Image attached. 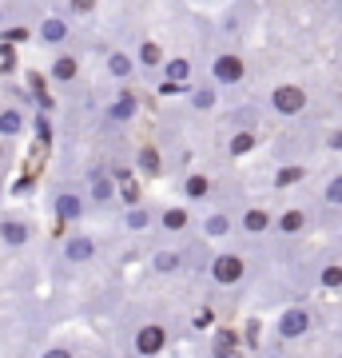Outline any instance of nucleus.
<instances>
[{
	"mask_svg": "<svg viewBox=\"0 0 342 358\" xmlns=\"http://www.w3.org/2000/svg\"><path fill=\"white\" fill-rule=\"evenodd\" d=\"M48 211L60 227H76V223H84V215L92 211V199H88L84 187H76V183H60V187L48 192Z\"/></svg>",
	"mask_w": 342,
	"mask_h": 358,
	"instance_id": "1",
	"label": "nucleus"
},
{
	"mask_svg": "<svg viewBox=\"0 0 342 358\" xmlns=\"http://www.w3.org/2000/svg\"><path fill=\"white\" fill-rule=\"evenodd\" d=\"M207 279L215 282L219 291H235L247 279V255L243 251H215L207 263Z\"/></svg>",
	"mask_w": 342,
	"mask_h": 358,
	"instance_id": "2",
	"label": "nucleus"
},
{
	"mask_svg": "<svg viewBox=\"0 0 342 358\" xmlns=\"http://www.w3.org/2000/svg\"><path fill=\"white\" fill-rule=\"evenodd\" d=\"M140 108H143V96L131 88V84H124V88L108 100V108H104V128L108 131H124L127 124L140 120Z\"/></svg>",
	"mask_w": 342,
	"mask_h": 358,
	"instance_id": "3",
	"label": "nucleus"
},
{
	"mask_svg": "<svg viewBox=\"0 0 342 358\" xmlns=\"http://www.w3.org/2000/svg\"><path fill=\"white\" fill-rule=\"evenodd\" d=\"M266 108L279 115V120H299L311 108V96H306L303 84H275L271 96H266Z\"/></svg>",
	"mask_w": 342,
	"mask_h": 358,
	"instance_id": "4",
	"label": "nucleus"
},
{
	"mask_svg": "<svg viewBox=\"0 0 342 358\" xmlns=\"http://www.w3.org/2000/svg\"><path fill=\"white\" fill-rule=\"evenodd\" d=\"M255 20H259V4L255 0H227V8L219 16V32L231 40H243L255 28Z\"/></svg>",
	"mask_w": 342,
	"mask_h": 358,
	"instance_id": "5",
	"label": "nucleus"
},
{
	"mask_svg": "<svg viewBox=\"0 0 342 358\" xmlns=\"http://www.w3.org/2000/svg\"><path fill=\"white\" fill-rule=\"evenodd\" d=\"M167 343H171V334H167L164 322H155V319H143L131 331V355L136 358H159L167 350Z\"/></svg>",
	"mask_w": 342,
	"mask_h": 358,
	"instance_id": "6",
	"label": "nucleus"
},
{
	"mask_svg": "<svg viewBox=\"0 0 342 358\" xmlns=\"http://www.w3.org/2000/svg\"><path fill=\"white\" fill-rule=\"evenodd\" d=\"M211 80H215L219 88H239L243 80H247V60H243V52L235 48H223L211 56Z\"/></svg>",
	"mask_w": 342,
	"mask_h": 358,
	"instance_id": "7",
	"label": "nucleus"
},
{
	"mask_svg": "<svg viewBox=\"0 0 342 358\" xmlns=\"http://www.w3.org/2000/svg\"><path fill=\"white\" fill-rule=\"evenodd\" d=\"M315 331V310L311 307H287L275 319V338L279 343H299V338H306V334Z\"/></svg>",
	"mask_w": 342,
	"mask_h": 358,
	"instance_id": "8",
	"label": "nucleus"
},
{
	"mask_svg": "<svg viewBox=\"0 0 342 358\" xmlns=\"http://www.w3.org/2000/svg\"><path fill=\"white\" fill-rule=\"evenodd\" d=\"M84 192H88V199H92V207H96V211H108V207L120 199V179H115L108 167H92Z\"/></svg>",
	"mask_w": 342,
	"mask_h": 358,
	"instance_id": "9",
	"label": "nucleus"
},
{
	"mask_svg": "<svg viewBox=\"0 0 342 358\" xmlns=\"http://www.w3.org/2000/svg\"><path fill=\"white\" fill-rule=\"evenodd\" d=\"M96 255H100V239L96 235H84V231H76V235H68L60 247V263L64 267H88V263H96Z\"/></svg>",
	"mask_w": 342,
	"mask_h": 358,
	"instance_id": "10",
	"label": "nucleus"
},
{
	"mask_svg": "<svg viewBox=\"0 0 342 358\" xmlns=\"http://www.w3.org/2000/svg\"><path fill=\"white\" fill-rule=\"evenodd\" d=\"M191 247H159V251H152V259H148V267H152V275H159V279H176V275H183V271L191 267Z\"/></svg>",
	"mask_w": 342,
	"mask_h": 358,
	"instance_id": "11",
	"label": "nucleus"
},
{
	"mask_svg": "<svg viewBox=\"0 0 342 358\" xmlns=\"http://www.w3.org/2000/svg\"><path fill=\"white\" fill-rule=\"evenodd\" d=\"M68 40H72V20H68L64 13H48V16L36 24V44H40V48L60 52Z\"/></svg>",
	"mask_w": 342,
	"mask_h": 358,
	"instance_id": "12",
	"label": "nucleus"
},
{
	"mask_svg": "<svg viewBox=\"0 0 342 358\" xmlns=\"http://www.w3.org/2000/svg\"><path fill=\"white\" fill-rule=\"evenodd\" d=\"M140 72V60H136V52H124V48H112L104 56V76L115 80V84H131Z\"/></svg>",
	"mask_w": 342,
	"mask_h": 358,
	"instance_id": "13",
	"label": "nucleus"
},
{
	"mask_svg": "<svg viewBox=\"0 0 342 358\" xmlns=\"http://www.w3.org/2000/svg\"><path fill=\"white\" fill-rule=\"evenodd\" d=\"M179 195L187 203H207V199H215V179L207 171H183L179 176Z\"/></svg>",
	"mask_w": 342,
	"mask_h": 358,
	"instance_id": "14",
	"label": "nucleus"
},
{
	"mask_svg": "<svg viewBox=\"0 0 342 358\" xmlns=\"http://www.w3.org/2000/svg\"><path fill=\"white\" fill-rule=\"evenodd\" d=\"M199 231H203V239H227V235L239 231V215L227 211V207H215V211H207L199 219Z\"/></svg>",
	"mask_w": 342,
	"mask_h": 358,
	"instance_id": "15",
	"label": "nucleus"
},
{
	"mask_svg": "<svg viewBox=\"0 0 342 358\" xmlns=\"http://www.w3.org/2000/svg\"><path fill=\"white\" fill-rule=\"evenodd\" d=\"M80 72H84V60H80V52H72V48H60L48 64V76L56 80V84H76Z\"/></svg>",
	"mask_w": 342,
	"mask_h": 358,
	"instance_id": "16",
	"label": "nucleus"
},
{
	"mask_svg": "<svg viewBox=\"0 0 342 358\" xmlns=\"http://www.w3.org/2000/svg\"><path fill=\"white\" fill-rule=\"evenodd\" d=\"M191 211L183 203H176V207H159V223H155V231L159 235H167V239H179V235H187L191 231Z\"/></svg>",
	"mask_w": 342,
	"mask_h": 358,
	"instance_id": "17",
	"label": "nucleus"
},
{
	"mask_svg": "<svg viewBox=\"0 0 342 358\" xmlns=\"http://www.w3.org/2000/svg\"><path fill=\"white\" fill-rule=\"evenodd\" d=\"M155 223H159V211H155L152 203L124 207V219H120V227H124L127 235H148V231H155Z\"/></svg>",
	"mask_w": 342,
	"mask_h": 358,
	"instance_id": "18",
	"label": "nucleus"
},
{
	"mask_svg": "<svg viewBox=\"0 0 342 358\" xmlns=\"http://www.w3.org/2000/svg\"><path fill=\"white\" fill-rule=\"evenodd\" d=\"M28 239H32V223L24 215H4L0 219V243L8 251H24Z\"/></svg>",
	"mask_w": 342,
	"mask_h": 358,
	"instance_id": "19",
	"label": "nucleus"
},
{
	"mask_svg": "<svg viewBox=\"0 0 342 358\" xmlns=\"http://www.w3.org/2000/svg\"><path fill=\"white\" fill-rule=\"evenodd\" d=\"M239 231L251 235V239L271 235V231H275V211H266V207H243L239 211Z\"/></svg>",
	"mask_w": 342,
	"mask_h": 358,
	"instance_id": "20",
	"label": "nucleus"
},
{
	"mask_svg": "<svg viewBox=\"0 0 342 358\" xmlns=\"http://www.w3.org/2000/svg\"><path fill=\"white\" fill-rule=\"evenodd\" d=\"M306 176H311V167H306L303 159H283V164L275 167V176H271V187H275V192H291V187L306 183Z\"/></svg>",
	"mask_w": 342,
	"mask_h": 358,
	"instance_id": "21",
	"label": "nucleus"
},
{
	"mask_svg": "<svg viewBox=\"0 0 342 358\" xmlns=\"http://www.w3.org/2000/svg\"><path fill=\"white\" fill-rule=\"evenodd\" d=\"M306 227H311V211L306 207H287V211L275 215V231H279L283 239H299Z\"/></svg>",
	"mask_w": 342,
	"mask_h": 358,
	"instance_id": "22",
	"label": "nucleus"
},
{
	"mask_svg": "<svg viewBox=\"0 0 342 358\" xmlns=\"http://www.w3.org/2000/svg\"><path fill=\"white\" fill-rule=\"evenodd\" d=\"M136 60H140V72H155V76H159L164 64H167V52L155 36H143L140 48H136Z\"/></svg>",
	"mask_w": 342,
	"mask_h": 358,
	"instance_id": "23",
	"label": "nucleus"
},
{
	"mask_svg": "<svg viewBox=\"0 0 342 358\" xmlns=\"http://www.w3.org/2000/svg\"><path fill=\"white\" fill-rule=\"evenodd\" d=\"M315 287L318 291H327V294H342V263L334 255H327L315 267Z\"/></svg>",
	"mask_w": 342,
	"mask_h": 358,
	"instance_id": "24",
	"label": "nucleus"
},
{
	"mask_svg": "<svg viewBox=\"0 0 342 358\" xmlns=\"http://www.w3.org/2000/svg\"><path fill=\"white\" fill-rule=\"evenodd\" d=\"M219 84L215 80H203V84H195V88L187 92V103H191V112H215L219 108Z\"/></svg>",
	"mask_w": 342,
	"mask_h": 358,
	"instance_id": "25",
	"label": "nucleus"
},
{
	"mask_svg": "<svg viewBox=\"0 0 342 358\" xmlns=\"http://www.w3.org/2000/svg\"><path fill=\"white\" fill-rule=\"evenodd\" d=\"M28 124H32V120H28L20 108H13V103L0 108V140H20V136L28 131Z\"/></svg>",
	"mask_w": 342,
	"mask_h": 358,
	"instance_id": "26",
	"label": "nucleus"
},
{
	"mask_svg": "<svg viewBox=\"0 0 342 358\" xmlns=\"http://www.w3.org/2000/svg\"><path fill=\"white\" fill-rule=\"evenodd\" d=\"M136 171H140L143 179L164 176V159H159V148H155V143H140V148H136Z\"/></svg>",
	"mask_w": 342,
	"mask_h": 358,
	"instance_id": "27",
	"label": "nucleus"
},
{
	"mask_svg": "<svg viewBox=\"0 0 342 358\" xmlns=\"http://www.w3.org/2000/svg\"><path fill=\"white\" fill-rule=\"evenodd\" d=\"M318 199H322V211H327V227H330V215H339V211H342V171H334V176L322 183Z\"/></svg>",
	"mask_w": 342,
	"mask_h": 358,
	"instance_id": "28",
	"label": "nucleus"
},
{
	"mask_svg": "<svg viewBox=\"0 0 342 358\" xmlns=\"http://www.w3.org/2000/svg\"><path fill=\"white\" fill-rule=\"evenodd\" d=\"M259 120H263V112H259L255 103H243V108H235V112L227 115L223 128L227 131H259Z\"/></svg>",
	"mask_w": 342,
	"mask_h": 358,
	"instance_id": "29",
	"label": "nucleus"
},
{
	"mask_svg": "<svg viewBox=\"0 0 342 358\" xmlns=\"http://www.w3.org/2000/svg\"><path fill=\"white\" fill-rule=\"evenodd\" d=\"M28 96H32V103H36L40 112H56V96H52V88L40 80V72H28Z\"/></svg>",
	"mask_w": 342,
	"mask_h": 358,
	"instance_id": "30",
	"label": "nucleus"
},
{
	"mask_svg": "<svg viewBox=\"0 0 342 358\" xmlns=\"http://www.w3.org/2000/svg\"><path fill=\"white\" fill-rule=\"evenodd\" d=\"M259 148V131H231L227 136V159H243Z\"/></svg>",
	"mask_w": 342,
	"mask_h": 358,
	"instance_id": "31",
	"label": "nucleus"
},
{
	"mask_svg": "<svg viewBox=\"0 0 342 358\" xmlns=\"http://www.w3.org/2000/svg\"><path fill=\"white\" fill-rule=\"evenodd\" d=\"M159 76H167V80H176V84H191V76H195V64H191L187 56H171L164 64V72Z\"/></svg>",
	"mask_w": 342,
	"mask_h": 358,
	"instance_id": "32",
	"label": "nucleus"
},
{
	"mask_svg": "<svg viewBox=\"0 0 342 358\" xmlns=\"http://www.w3.org/2000/svg\"><path fill=\"white\" fill-rule=\"evenodd\" d=\"M28 40H36V28L24 24V20H13V24H4V32H0V44H28Z\"/></svg>",
	"mask_w": 342,
	"mask_h": 358,
	"instance_id": "33",
	"label": "nucleus"
},
{
	"mask_svg": "<svg viewBox=\"0 0 342 358\" xmlns=\"http://www.w3.org/2000/svg\"><path fill=\"white\" fill-rule=\"evenodd\" d=\"M32 136H36L40 143H44V148H48L52 143V136H56V124H52V112H32Z\"/></svg>",
	"mask_w": 342,
	"mask_h": 358,
	"instance_id": "34",
	"label": "nucleus"
},
{
	"mask_svg": "<svg viewBox=\"0 0 342 358\" xmlns=\"http://www.w3.org/2000/svg\"><path fill=\"white\" fill-rule=\"evenodd\" d=\"M215 327V310L211 307H195V315H191V331H211Z\"/></svg>",
	"mask_w": 342,
	"mask_h": 358,
	"instance_id": "35",
	"label": "nucleus"
},
{
	"mask_svg": "<svg viewBox=\"0 0 342 358\" xmlns=\"http://www.w3.org/2000/svg\"><path fill=\"white\" fill-rule=\"evenodd\" d=\"M191 88H195V84H176V80L159 76V96H167V100H176V96H187Z\"/></svg>",
	"mask_w": 342,
	"mask_h": 358,
	"instance_id": "36",
	"label": "nucleus"
},
{
	"mask_svg": "<svg viewBox=\"0 0 342 358\" xmlns=\"http://www.w3.org/2000/svg\"><path fill=\"white\" fill-rule=\"evenodd\" d=\"M96 8H100V0H68V16H76V20L92 16Z\"/></svg>",
	"mask_w": 342,
	"mask_h": 358,
	"instance_id": "37",
	"label": "nucleus"
},
{
	"mask_svg": "<svg viewBox=\"0 0 342 358\" xmlns=\"http://www.w3.org/2000/svg\"><path fill=\"white\" fill-rule=\"evenodd\" d=\"M120 203H124V207H136V203H143V195H140V183H136V179H127L124 187H120Z\"/></svg>",
	"mask_w": 342,
	"mask_h": 358,
	"instance_id": "38",
	"label": "nucleus"
},
{
	"mask_svg": "<svg viewBox=\"0 0 342 358\" xmlns=\"http://www.w3.org/2000/svg\"><path fill=\"white\" fill-rule=\"evenodd\" d=\"M322 148H327V152H339V155H342V124H334V128L322 136Z\"/></svg>",
	"mask_w": 342,
	"mask_h": 358,
	"instance_id": "39",
	"label": "nucleus"
},
{
	"mask_svg": "<svg viewBox=\"0 0 342 358\" xmlns=\"http://www.w3.org/2000/svg\"><path fill=\"white\" fill-rule=\"evenodd\" d=\"M40 358H76V350H72L68 343H56V346H44Z\"/></svg>",
	"mask_w": 342,
	"mask_h": 358,
	"instance_id": "40",
	"label": "nucleus"
},
{
	"mask_svg": "<svg viewBox=\"0 0 342 358\" xmlns=\"http://www.w3.org/2000/svg\"><path fill=\"white\" fill-rule=\"evenodd\" d=\"M8 159V140H0V164Z\"/></svg>",
	"mask_w": 342,
	"mask_h": 358,
	"instance_id": "41",
	"label": "nucleus"
},
{
	"mask_svg": "<svg viewBox=\"0 0 342 358\" xmlns=\"http://www.w3.org/2000/svg\"><path fill=\"white\" fill-rule=\"evenodd\" d=\"M4 24H8V16H4V8H0V32H4Z\"/></svg>",
	"mask_w": 342,
	"mask_h": 358,
	"instance_id": "42",
	"label": "nucleus"
},
{
	"mask_svg": "<svg viewBox=\"0 0 342 358\" xmlns=\"http://www.w3.org/2000/svg\"><path fill=\"white\" fill-rule=\"evenodd\" d=\"M259 358H279V355H266V350H263V355H259Z\"/></svg>",
	"mask_w": 342,
	"mask_h": 358,
	"instance_id": "43",
	"label": "nucleus"
},
{
	"mask_svg": "<svg viewBox=\"0 0 342 358\" xmlns=\"http://www.w3.org/2000/svg\"><path fill=\"white\" fill-rule=\"evenodd\" d=\"M96 358H112V355H96Z\"/></svg>",
	"mask_w": 342,
	"mask_h": 358,
	"instance_id": "44",
	"label": "nucleus"
},
{
	"mask_svg": "<svg viewBox=\"0 0 342 358\" xmlns=\"http://www.w3.org/2000/svg\"><path fill=\"white\" fill-rule=\"evenodd\" d=\"M0 167H4V164H0Z\"/></svg>",
	"mask_w": 342,
	"mask_h": 358,
	"instance_id": "45",
	"label": "nucleus"
},
{
	"mask_svg": "<svg viewBox=\"0 0 342 358\" xmlns=\"http://www.w3.org/2000/svg\"><path fill=\"white\" fill-rule=\"evenodd\" d=\"M0 247H4V243H0Z\"/></svg>",
	"mask_w": 342,
	"mask_h": 358,
	"instance_id": "46",
	"label": "nucleus"
}]
</instances>
